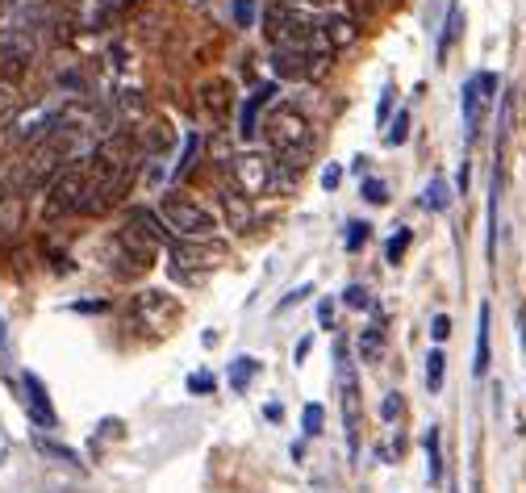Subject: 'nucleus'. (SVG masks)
I'll return each instance as SVG.
<instances>
[{
    "label": "nucleus",
    "mask_w": 526,
    "mask_h": 493,
    "mask_svg": "<svg viewBox=\"0 0 526 493\" xmlns=\"http://www.w3.org/2000/svg\"><path fill=\"white\" fill-rule=\"evenodd\" d=\"M314 26H309V17L284 9L280 0H272L268 9H263V38H268L272 51H314Z\"/></svg>",
    "instance_id": "f257e3e1"
},
{
    "label": "nucleus",
    "mask_w": 526,
    "mask_h": 493,
    "mask_svg": "<svg viewBox=\"0 0 526 493\" xmlns=\"http://www.w3.org/2000/svg\"><path fill=\"white\" fill-rule=\"evenodd\" d=\"M155 214L163 218L172 239H213V230H218V218L188 197H163Z\"/></svg>",
    "instance_id": "f03ea898"
},
{
    "label": "nucleus",
    "mask_w": 526,
    "mask_h": 493,
    "mask_svg": "<svg viewBox=\"0 0 526 493\" xmlns=\"http://www.w3.org/2000/svg\"><path fill=\"white\" fill-rule=\"evenodd\" d=\"M263 138H268V147L276 155L301 151V147H314L318 143L314 130H309V117L301 109H293V105H276L268 113V122H263Z\"/></svg>",
    "instance_id": "7ed1b4c3"
},
{
    "label": "nucleus",
    "mask_w": 526,
    "mask_h": 493,
    "mask_svg": "<svg viewBox=\"0 0 526 493\" xmlns=\"http://www.w3.org/2000/svg\"><path fill=\"white\" fill-rule=\"evenodd\" d=\"M334 356H339L334 372H339V402H343L347 452L355 460V456H360V381H355V360H351V347L343 339H339V347H334Z\"/></svg>",
    "instance_id": "20e7f679"
},
{
    "label": "nucleus",
    "mask_w": 526,
    "mask_h": 493,
    "mask_svg": "<svg viewBox=\"0 0 526 493\" xmlns=\"http://www.w3.org/2000/svg\"><path fill=\"white\" fill-rule=\"evenodd\" d=\"M230 176H234V189L243 197H251V201L268 197V193H276V155H263V151L234 155Z\"/></svg>",
    "instance_id": "39448f33"
},
{
    "label": "nucleus",
    "mask_w": 526,
    "mask_h": 493,
    "mask_svg": "<svg viewBox=\"0 0 526 493\" xmlns=\"http://www.w3.org/2000/svg\"><path fill=\"white\" fill-rule=\"evenodd\" d=\"M226 260V247L213 239H176L172 243V272L188 285H197L205 272H213Z\"/></svg>",
    "instance_id": "423d86ee"
},
{
    "label": "nucleus",
    "mask_w": 526,
    "mask_h": 493,
    "mask_svg": "<svg viewBox=\"0 0 526 493\" xmlns=\"http://www.w3.org/2000/svg\"><path fill=\"white\" fill-rule=\"evenodd\" d=\"M126 318H130V326H138V331L159 335L180 318V301L163 289H142V293H134Z\"/></svg>",
    "instance_id": "0eeeda50"
},
{
    "label": "nucleus",
    "mask_w": 526,
    "mask_h": 493,
    "mask_svg": "<svg viewBox=\"0 0 526 493\" xmlns=\"http://www.w3.org/2000/svg\"><path fill=\"white\" fill-rule=\"evenodd\" d=\"M88 189V163H67V168L51 180V197H46V218L76 214Z\"/></svg>",
    "instance_id": "6e6552de"
},
{
    "label": "nucleus",
    "mask_w": 526,
    "mask_h": 493,
    "mask_svg": "<svg viewBox=\"0 0 526 493\" xmlns=\"http://www.w3.org/2000/svg\"><path fill=\"white\" fill-rule=\"evenodd\" d=\"M497 84H501V80H497L493 72H476V76L464 84V92H460V109H464V134H468V143L476 138V130H481L489 105L497 101Z\"/></svg>",
    "instance_id": "1a4fd4ad"
},
{
    "label": "nucleus",
    "mask_w": 526,
    "mask_h": 493,
    "mask_svg": "<svg viewBox=\"0 0 526 493\" xmlns=\"http://www.w3.org/2000/svg\"><path fill=\"white\" fill-rule=\"evenodd\" d=\"M55 130H59V109L46 105V101L21 109L13 122H9V138H13L17 147H34V143H42V138L55 134Z\"/></svg>",
    "instance_id": "9d476101"
},
{
    "label": "nucleus",
    "mask_w": 526,
    "mask_h": 493,
    "mask_svg": "<svg viewBox=\"0 0 526 493\" xmlns=\"http://www.w3.org/2000/svg\"><path fill=\"white\" fill-rule=\"evenodd\" d=\"M21 402H26V414H30L34 427H42V431H55L59 427L55 406H51V393H46L42 377H34V372L21 377Z\"/></svg>",
    "instance_id": "9b49d317"
},
{
    "label": "nucleus",
    "mask_w": 526,
    "mask_h": 493,
    "mask_svg": "<svg viewBox=\"0 0 526 493\" xmlns=\"http://www.w3.org/2000/svg\"><path fill=\"white\" fill-rule=\"evenodd\" d=\"M159 234H151L147 226H138L134 218H126V226L117 230V251H126V255H138V260H147L155 264V255H159Z\"/></svg>",
    "instance_id": "f8f14e48"
},
{
    "label": "nucleus",
    "mask_w": 526,
    "mask_h": 493,
    "mask_svg": "<svg viewBox=\"0 0 526 493\" xmlns=\"http://www.w3.org/2000/svg\"><path fill=\"white\" fill-rule=\"evenodd\" d=\"M318 38L326 51H347V46H355V38H360V26H355V17H347V13H322Z\"/></svg>",
    "instance_id": "ddd939ff"
},
{
    "label": "nucleus",
    "mask_w": 526,
    "mask_h": 493,
    "mask_svg": "<svg viewBox=\"0 0 526 493\" xmlns=\"http://www.w3.org/2000/svg\"><path fill=\"white\" fill-rule=\"evenodd\" d=\"M276 80H268V84H259L255 92H251V101L243 105V113H238V138H243V143H255L259 138V109L263 105H272L276 101Z\"/></svg>",
    "instance_id": "4468645a"
},
{
    "label": "nucleus",
    "mask_w": 526,
    "mask_h": 493,
    "mask_svg": "<svg viewBox=\"0 0 526 493\" xmlns=\"http://www.w3.org/2000/svg\"><path fill=\"white\" fill-rule=\"evenodd\" d=\"M21 222H26V193H17L13 184L5 180V184H0V239L17 234Z\"/></svg>",
    "instance_id": "2eb2a0df"
},
{
    "label": "nucleus",
    "mask_w": 526,
    "mask_h": 493,
    "mask_svg": "<svg viewBox=\"0 0 526 493\" xmlns=\"http://www.w3.org/2000/svg\"><path fill=\"white\" fill-rule=\"evenodd\" d=\"M113 13H117L113 0H76V5H71V21H76L80 30H105Z\"/></svg>",
    "instance_id": "dca6fc26"
},
{
    "label": "nucleus",
    "mask_w": 526,
    "mask_h": 493,
    "mask_svg": "<svg viewBox=\"0 0 526 493\" xmlns=\"http://www.w3.org/2000/svg\"><path fill=\"white\" fill-rule=\"evenodd\" d=\"M201 109L213 117V122H226L230 109H234V97H230V80H209L201 92H197Z\"/></svg>",
    "instance_id": "f3484780"
},
{
    "label": "nucleus",
    "mask_w": 526,
    "mask_h": 493,
    "mask_svg": "<svg viewBox=\"0 0 526 493\" xmlns=\"http://www.w3.org/2000/svg\"><path fill=\"white\" fill-rule=\"evenodd\" d=\"M309 55L314 51H272L268 67L276 80H309Z\"/></svg>",
    "instance_id": "a211bd4d"
},
{
    "label": "nucleus",
    "mask_w": 526,
    "mask_h": 493,
    "mask_svg": "<svg viewBox=\"0 0 526 493\" xmlns=\"http://www.w3.org/2000/svg\"><path fill=\"white\" fill-rule=\"evenodd\" d=\"M222 214H226V222H230L234 230H251V222H255V201L243 197L238 189H226V193H222Z\"/></svg>",
    "instance_id": "6ab92c4d"
},
{
    "label": "nucleus",
    "mask_w": 526,
    "mask_h": 493,
    "mask_svg": "<svg viewBox=\"0 0 526 493\" xmlns=\"http://www.w3.org/2000/svg\"><path fill=\"white\" fill-rule=\"evenodd\" d=\"M422 452H426V481L443 485V448H439V427H435V422H430L426 435H422Z\"/></svg>",
    "instance_id": "aec40b11"
},
{
    "label": "nucleus",
    "mask_w": 526,
    "mask_h": 493,
    "mask_svg": "<svg viewBox=\"0 0 526 493\" xmlns=\"http://www.w3.org/2000/svg\"><path fill=\"white\" fill-rule=\"evenodd\" d=\"M489 305H481V326H476V360H472V372L476 377H485L489 372V360H493V351H489Z\"/></svg>",
    "instance_id": "412c9836"
},
{
    "label": "nucleus",
    "mask_w": 526,
    "mask_h": 493,
    "mask_svg": "<svg viewBox=\"0 0 526 493\" xmlns=\"http://www.w3.org/2000/svg\"><path fill=\"white\" fill-rule=\"evenodd\" d=\"M460 30H464V9L451 5V9H447V21H443V30H439V63L451 55V46H456Z\"/></svg>",
    "instance_id": "4be33fe9"
},
{
    "label": "nucleus",
    "mask_w": 526,
    "mask_h": 493,
    "mask_svg": "<svg viewBox=\"0 0 526 493\" xmlns=\"http://www.w3.org/2000/svg\"><path fill=\"white\" fill-rule=\"evenodd\" d=\"M355 347H360L364 364H376L380 356H385V335H380V326H364L360 339H355Z\"/></svg>",
    "instance_id": "5701e85b"
},
{
    "label": "nucleus",
    "mask_w": 526,
    "mask_h": 493,
    "mask_svg": "<svg viewBox=\"0 0 526 493\" xmlns=\"http://www.w3.org/2000/svg\"><path fill=\"white\" fill-rule=\"evenodd\" d=\"M422 205L430 209V214H447V205H451V184L443 176H435L426 184V193H422Z\"/></svg>",
    "instance_id": "b1692460"
},
{
    "label": "nucleus",
    "mask_w": 526,
    "mask_h": 493,
    "mask_svg": "<svg viewBox=\"0 0 526 493\" xmlns=\"http://www.w3.org/2000/svg\"><path fill=\"white\" fill-rule=\"evenodd\" d=\"M259 368H263V364H259L255 356H238V360H230V389H234V393H243Z\"/></svg>",
    "instance_id": "393cba45"
},
{
    "label": "nucleus",
    "mask_w": 526,
    "mask_h": 493,
    "mask_svg": "<svg viewBox=\"0 0 526 493\" xmlns=\"http://www.w3.org/2000/svg\"><path fill=\"white\" fill-rule=\"evenodd\" d=\"M443 377H447V356H443V347H430V356H426V389L439 393Z\"/></svg>",
    "instance_id": "a878e982"
},
{
    "label": "nucleus",
    "mask_w": 526,
    "mask_h": 493,
    "mask_svg": "<svg viewBox=\"0 0 526 493\" xmlns=\"http://www.w3.org/2000/svg\"><path fill=\"white\" fill-rule=\"evenodd\" d=\"M17 84H21V80H5V84H0V126H9L13 117L21 113V101H17Z\"/></svg>",
    "instance_id": "bb28decb"
},
{
    "label": "nucleus",
    "mask_w": 526,
    "mask_h": 493,
    "mask_svg": "<svg viewBox=\"0 0 526 493\" xmlns=\"http://www.w3.org/2000/svg\"><path fill=\"white\" fill-rule=\"evenodd\" d=\"M197 155H201V134H184V151H180V159L172 163V180H180L188 168H193Z\"/></svg>",
    "instance_id": "cd10ccee"
},
{
    "label": "nucleus",
    "mask_w": 526,
    "mask_h": 493,
    "mask_svg": "<svg viewBox=\"0 0 526 493\" xmlns=\"http://www.w3.org/2000/svg\"><path fill=\"white\" fill-rule=\"evenodd\" d=\"M230 17H234L238 30H251L259 21V5H255V0H230Z\"/></svg>",
    "instance_id": "c85d7f7f"
},
{
    "label": "nucleus",
    "mask_w": 526,
    "mask_h": 493,
    "mask_svg": "<svg viewBox=\"0 0 526 493\" xmlns=\"http://www.w3.org/2000/svg\"><path fill=\"white\" fill-rule=\"evenodd\" d=\"M410 138V109H397V117H389V130H385V143L401 147Z\"/></svg>",
    "instance_id": "c756f323"
},
{
    "label": "nucleus",
    "mask_w": 526,
    "mask_h": 493,
    "mask_svg": "<svg viewBox=\"0 0 526 493\" xmlns=\"http://www.w3.org/2000/svg\"><path fill=\"white\" fill-rule=\"evenodd\" d=\"M410 243H414V230H410V226H401V230L393 234V239L385 243V260H389V264H401V255L410 251Z\"/></svg>",
    "instance_id": "7c9ffc66"
},
{
    "label": "nucleus",
    "mask_w": 526,
    "mask_h": 493,
    "mask_svg": "<svg viewBox=\"0 0 526 493\" xmlns=\"http://www.w3.org/2000/svg\"><path fill=\"white\" fill-rule=\"evenodd\" d=\"M34 448L38 452H46V456H55V460H63V464H71V468H80V456L76 452H71V448H63V443H55V439H34Z\"/></svg>",
    "instance_id": "2f4dec72"
},
{
    "label": "nucleus",
    "mask_w": 526,
    "mask_h": 493,
    "mask_svg": "<svg viewBox=\"0 0 526 493\" xmlns=\"http://www.w3.org/2000/svg\"><path fill=\"white\" fill-rule=\"evenodd\" d=\"M360 197H364L368 205H389V184L376 180V176H368V180L360 184Z\"/></svg>",
    "instance_id": "473e14b6"
},
{
    "label": "nucleus",
    "mask_w": 526,
    "mask_h": 493,
    "mask_svg": "<svg viewBox=\"0 0 526 493\" xmlns=\"http://www.w3.org/2000/svg\"><path fill=\"white\" fill-rule=\"evenodd\" d=\"M301 422H305V435H322V427H326V410H322L318 402H309L305 414H301Z\"/></svg>",
    "instance_id": "72a5a7b5"
},
{
    "label": "nucleus",
    "mask_w": 526,
    "mask_h": 493,
    "mask_svg": "<svg viewBox=\"0 0 526 493\" xmlns=\"http://www.w3.org/2000/svg\"><path fill=\"white\" fill-rule=\"evenodd\" d=\"M343 305H347V310H368V305H372V293H368V285H347V293H343Z\"/></svg>",
    "instance_id": "f704fd0d"
},
{
    "label": "nucleus",
    "mask_w": 526,
    "mask_h": 493,
    "mask_svg": "<svg viewBox=\"0 0 526 493\" xmlns=\"http://www.w3.org/2000/svg\"><path fill=\"white\" fill-rule=\"evenodd\" d=\"M368 234H372V226L368 222H347V251H360L364 243H368Z\"/></svg>",
    "instance_id": "c9c22d12"
},
{
    "label": "nucleus",
    "mask_w": 526,
    "mask_h": 493,
    "mask_svg": "<svg viewBox=\"0 0 526 493\" xmlns=\"http://www.w3.org/2000/svg\"><path fill=\"white\" fill-rule=\"evenodd\" d=\"M309 293H314V285H309V280H305V285H297L289 297H280V305H276V310H280V314H284V310H293V305L309 301Z\"/></svg>",
    "instance_id": "e433bc0d"
},
{
    "label": "nucleus",
    "mask_w": 526,
    "mask_h": 493,
    "mask_svg": "<svg viewBox=\"0 0 526 493\" xmlns=\"http://www.w3.org/2000/svg\"><path fill=\"white\" fill-rule=\"evenodd\" d=\"M117 105H122V113H130V117H142V113H147V101H142L138 92H122V97H117Z\"/></svg>",
    "instance_id": "4c0bfd02"
},
{
    "label": "nucleus",
    "mask_w": 526,
    "mask_h": 493,
    "mask_svg": "<svg viewBox=\"0 0 526 493\" xmlns=\"http://www.w3.org/2000/svg\"><path fill=\"white\" fill-rule=\"evenodd\" d=\"M213 385H218V381H213L209 372H193V377H188V393H197V397H209Z\"/></svg>",
    "instance_id": "58836bf2"
},
{
    "label": "nucleus",
    "mask_w": 526,
    "mask_h": 493,
    "mask_svg": "<svg viewBox=\"0 0 526 493\" xmlns=\"http://www.w3.org/2000/svg\"><path fill=\"white\" fill-rule=\"evenodd\" d=\"M284 9H293V13H301V17H309V13H322L326 9V0H280Z\"/></svg>",
    "instance_id": "ea45409f"
},
{
    "label": "nucleus",
    "mask_w": 526,
    "mask_h": 493,
    "mask_svg": "<svg viewBox=\"0 0 526 493\" xmlns=\"http://www.w3.org/2000/svg\"><path fill=\"white\" fill-rule=\"evenodd\" d=\"M393 97H397V88H385V92H380V105H376V122H380V126H389V113H393Z\"/></svg>",
    "instance_id": "a19ab883"
},
{
    "label": "nucleus",
    "mask_w": 526,
    "mask_h": 493,
    "mask_svg": "<svg viewBox=\"0 0 526 493\" xmlns=\"http://www.w3.org/2000/svg\"><path fill=\"white\" fill-rule=\"evenodd\" d=\"M339 184H343V168H339V163H326V168H322V189L334 193Z\"/></svg>",
    "instance_id": "79ce46f5"
},
{
    "label": "nucleus",
    "mask_w": 526,
    "mask_h": 493,
    "mask_svg": "<svg viewBox=\"0 0 526 493\" xmlns=\"http://www.w3.org/2000/svg\"><path fill=\"white\" fill-rule=\"evenodd\" d=\"M447 335H451V318H447V314H435V318H430V339L443 343Z\"/></svg>",
    "instance_id": "37998d69"
},
{
    "label": "nucleus",
    "mask_w": 526,
    "mask_h": 493,
    "mask_svg": "<svg viewBox=\"0 0 526 493\" xmlns=\"http://www.w3.org/2000/svg\"><path fill=\"white\" fill-rule=\"evenodd\" d=\"M401 414V393H385V402H380V418L393 422Z\"/></svg>",
    "instance_id": "c03bdc74"
},
{
    "label": "nucleus",
    "mask_w": 526,
    "mask_h": 493,
    "mask_svg": "<svg viewBox=\"0 0 526 493\" xmlns=\"http://www.w3.org/2000/svg\"><path fill=\"white\" fill-rule=\"evenodd\" d=\"M318 326H334V301H318Z\"/></svg>",
    "instance_id": "a18cd8bd"
},
{
    "label": "nucleus",
    "mask_w": 526,
    "mask_h": 493,
    "mask_svg": "<svg viewBox=\"0 0 526 493\" xmlns=\"http://www.w3.org/2000/svg\"><path fill=\"white\" fill-rule=\"evenodd\" d=\"M309 351H314V339L305 335V339H301V343L293 347V364H305V356H309Z\"/></svg>",
    "instance_id": "49530a36"
},
{
    "label": "nucleus",
    "mask_w": 526,
    "mask_h": 493,
    "mask_svg": "<svg viewBox=\"0 0 526 493\" xmlns=\"http://www.w3.org/2000/svg\"><path fill=\"white\" fill-rule=\"evenodd\" d=\"M439 5H443V0H435V9H426V26L430 30H439Z\"/></svg>",
    "instance_id": "de8ad7c7"
},
{
    "label": "nucleus",
    "mask_w": 526,
    "mask_h": 493,
    "mask_svg": "<svg viewBox=\"0 0 526 493\" xmlns=\"http://www.w3.org/2000/svg\"><path fill=\"white\" fill-rule=\"evenodd\" d=\"M351 172H355V176H368V155H355V163H351Z\"/></svg>",
    "instance_id": "09e8293b"
},
{
    "label": "nucleus",
    "mask_w": 526,
    "mask_h": 493,
    "mask_svg": "<svg viewBox=\"0 0 526 493\" xmlns=\"http://www.w3.org/2000/svg\"><path fill=\"white\" fill-rule=\"evenodd\" d=\"M468 176H472V168L464 163V168H460V180H456V189H460V193H468Z\"/></svg>",
    "instance_id": "8fccbe9b"
},
{
    "label": "nucleus",
    "mask_w": 526,
    "mask_h": 493,
    "mask_svg": "<svg viewBox=\"0 0 526 493\" xmlns=\"http://www.w3.org/2000/svg\"><path fill=\"white\" fill-rule=\"evenodd\" d=\"M113 5H117V9H130V5H138V0H113Z\"/></svg>",
    "instance_id": "3c124183"
},
{
    "label": "nucleus",
    "mask_w": 526,
    "mask_h": 493,
    "mask_svg": "<svg viewBox=\"0 0 526 493\" xmlns=\"http://www.w3.org/2000/svg\"><path fill=\"white\" fill-rule=\"evenodd\" d=\"M188 5H205V0H188Z\"/></svg>",
    "instance_id": "603ef678"
}]
</instances>
